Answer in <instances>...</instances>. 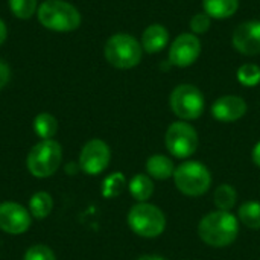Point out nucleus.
Listing matches in <instances>:
<instances>
[{
    "label": "nucleus",
    "mask_w": 260,
    "mask_h": 260,
    "mask_svg": "<svg viewBox=\"0 0 260 260\" xmlns=\"http://www.w3.org/2000/svg\"><path fill=\"white\" fill-rule=\"evenodd\" d=\"M239 235V219L232 212L215 210L198 224L200 239L212 248L230 247Z\"/></svg>",
    "instance_id": "obj_1"
},
{
    "label": "nucleus",
    "mask_w": 260,
    "mask_h": 260,
    "mask_svg": "<svg viewBox=\"0 0 260 260\" xmlns=\"http://www.w3.org/2000/svg\"><path fill=\"white\" fill-rule=\"evenodd\" d=\"M126 222L133 233L145 239H155L166 230V215L148 201L134 204L128 212Z\"/></svg>",
    "instance_id": "obj_2"
},
{
    "label": "nucleus",
    "mask_w": 260,
    "mask_h": 260,
    "mask_svg": "<svg viewBox=\"0 0 260 260\" xmlns=\"http://www.w3.org/2000/svg\"><path fill=\"white\" fill-rule=\"evenodd\" d=\"M38 21L43 27L55 32H70L79 27V11L66 0H46L38 6Z\"/></svg>",
    "instance_id": "obj_3"
},
{
    "label": "nucleus",
    "mask_w": 260,
    "mask_h": 260,
    "mask_svg": "<svg viewBox=\"0 0 260 260\" xmlns=\"http://www.w3.org/2000/svg\"><path fill=\"white\" fill-rule=\"evenodd\" d=\"M104 55L108 64H111L113 67L128 70L140 64L143 49L137 38L129 34L119 32L107 40Z\"/></svg>",
    "instance_id": "obj_4"
},
{
    "label": "nucleus",
    "mask_w": 260,
    "mask_h": 260,
    "mask_svg": "<svg viewBox=\"0 0 260 260\" xmlns=\"http://www.w3.org/2000/svg\"><path fill=\"white\" fill-rule=\"evenodd\" d=\"M175 187L186 197H203L212 187V174L209 168L201 161L187 160L175 168L174 172Z\"/></svg>",
    "instance_id": "obj_5"
},
{
    "label": "nucleus",
    "mask_w": 260,
    "mask_h": 260,
    "mask_svg": "<svg viewBox=\"0 0 260 260\" xmlns=\"http://www.w3.org/2000/svg\"><path fill=\"white\" fill-rule=\"evenodd\" d=\"M62 161V148L61 145L53 140H41L34 145L27 154L26 166L30 175L35 178H49L52 177Z\"/></svg>",
    "instance_id": "obj_6"
},
{
    "label": "nucleus",
    "mask_w": 260,
    "mask_h": 260,
    "mask_svg": "<svg viewBox=\"0 0 260 260\" xmlns=\"http://www.w3.org/2000/svg\"><path fill=\"white\" fill-rule=\"evenodd\" d=\"M169 107L180 120H197L204 113L206 99L203 91L197 85L180 84L171 91Z\"/></svg>",
    "instance_id": "obj_7"
},
{
    "label": "nucleus",
    "mask_w": 260,
    "mask_h": 260,
    "mask_svg": "<svg viewBox=\"0 0 260 260\" xmlns=\"http://www.w3.org/2000/svg\"><path fill=\"white\" fill-rule=\"evenodd\" d=\"M165 143L172 157L186 160L197 152L200 146V137L197 129L189 122L177 120L166 129Z\"/></svg>",
    "instance_id": "obj_8"
},
{
    "label": "nucleus",
    "mask_w": 260,
    "mask_h": 260,
    "mask_svg": "<svg viewBox=\"0 0 260 260\" xmlns=\"http://www.w3.org/2000/svg\"><path fill=\"white\" fill-rule=\"evenodd\" d=\"M111 160V149L110 146L101 139L88 140L79 154V168L87 175H99L102 174Z\"/></svg>",
    "instance_id": "obj_9"
},
{
    "label": "nucleus",
    "mask_w": 260,
    "mask_h": 260,
    "mask_svg": "<svg viewBox=\"0 0 260 260\" xmlns=\"http://www.w3.org/2000/svg\"><path fill=\"white\" fill-rule=\"evenodd\" d=\"M201 55V41L198 35L192 32H183L180 34L169 47L168 59L175 67H189Z\"/></svg>",
    "instance_id": "obj_10"
},
{
    "label": "nucleus",
    "mask_w": 260,
    "mask_h": 260,
    "mask_svg": "<svg viewBox=\"0 0 260 260\" xmlns=\"http://www.w3.org/2000/svg\"><path fill=\"white\" fill-rule=\"evenodd\" d=\"M32 224V215L21 204L5 201L0 204V230L8 235H23Z\"/></svg>",
    "instance_id": "obj_11"
},
{
    "label": "nucleus",
    "mask_w": 260,
    "mask_h": 260,
    "mask_svg": "<svg viewBox=\"0 0 260 260\" xmlns=\"http://www.w3.org/2000/svg\"><path fill=\"white\" fill-rule=\"evenodd\" d=\"M232 44L245 56L260 55V20H247L238 24L232 35Z\"/></svg>",
    "instance_id": "obj_12"
},
{
    "label": "nucleus",
    "mask_w": 260,
    "mask_h": 260,
    "mask_svg": "<svg viewBox=\"0 0 260 260\" xmlns=\"http://www.w3.org/2000/svg\"><path fill=\"white\" fill-rule=\"evenodd\" d=\"M248 105L244 98L236 94H225L218 98L212 105V116L218 122L232 123L247 114Z\"/></svg>",
    "instance_id": "obj_13"
},
{
    "label": "nucleus",
    "mask_w": 260,
    "mask_h": 260,
    "mask_svg": "<svg viewBox=\"0 0 260 260\" xmlns=\"http://www.w3.org/2000/svg\"><path fill=\"white\" fill-rule=\"evenodd\" d=\"M169 43V30L158 23L149 24L142 34V49L146 53H158Z\"/></svg>",
    "instance_id": "obj_14"
},
{
    "label": "nucleus",
    "mask_w": 260,
    "mask_h": 260,
    "mask_svg": "<svg viewBox=\"0 0 260 260\" xmlns=\"http://www.w3.org/2000/svg\"><path fill=\"white\" fill-rule=\"evenodd\" d=\"M175 163L163 154H154L146 160V174L152 180H169L174 177Z\"/></svg>",
    "instance_id": "obj_15"
},
{
    "label": "nucleus",
    "mask_w": 260,
    "mask_h": 260,
    "mask_svg": "<svg viewBox=\"0 0 260 260\" xmlns=\"http://www.w3.org/2000/svg\"><path fill=\"white\" fill-rule=\"evenodd\" d=\"M128 190L137 203H146L154 195V181L148 174H136L128 183Z\"/></svg>",
    "instance_id": "obj_16"
},
{
    "label": "nucleus",
    "mask_w": 260,
    "mask_h": 260,
    "mask_svg": "<svg viewBox=\"0 0 260 260\" xmlns=\"http://www.w3.org/2000/svg\"><path fill=\"white\" fill-rule=\"evenodd\" d=\"M203 8L210 18H230L239 9V0H203Z\"/></svg>",
    "instance_id": "obj_17"
},
{
    "label": "nucleus",
    "mask_w": 260,
    "mask_h": 260,
    "mask_svg": "<svg viewBox=\"0 0 260 260\" xmlns=\"http://www.w3.org/2000/svg\"><path fill=\"white\" fill-rule=\"evenodd\" d=\"M53 209V200L52 195L47 192H37L29 200V212L32 218L35 219H44L50 215Z\"/></svg>",
    "instance_id": "obj_18"
},
{
    "label": "nucleus",
    "mask_w": 260,
    "mask_h": 260,
    "mask_svg": "<svg viewBox=\"0 0 260 260\" xmlns=\"http://www.w3.org/2000/svg\"><path fill=\"white\" fill-rule=\"evenodd\" d=\"M213 201L218 210L222 212H232L238 203V192L232 184H219L213 192Z\"/></svg>",
    "instance_id": "obj_19"
},
{
    "label": "nucleus",
    "mask_w": 260,
    "mask_h": 260,
    "mask_svg": "<svg viewBox=\"0 0 260 260\" xmlns=\"http://www.w3.org/2000/svg\"><path fill=\"white\" fill-rule=\"evenodd\" d=\"M34 131L41 140L53 139L58 133V120L50 113H40L34 119Z\"/></svg>",
    "instance_id": "obj_20"
},
{
    "label": "nucleus",
    "mask_w": 260,
    "mask_h": 260,
    "mask_svg": "<svg viewBox=\"0 0 260 260\" xmlns=\"http://www.w3.org/2000/svg\"><path fill=\"white\" fill-rule=\"evenodd\" d=\"M238 219L251 230H260V203L247 201L238 210Z\"/></svg>",
    "instance_id": "obj_21"
},
{
    "label": "nucleus",
    "mask_w": 260,
    "mask_h": 260,
    "mask_svg": "<svg viewBox=\"0 0 260 260\" xmlns=\"http://www.w3.org/2000/svg\"><path fill=\"white\" fill-rule=\"evenodd\" d=\"M126 189V178L122 172H113L102 181V197L107 200L117 198Z\"/></svg>",
    "instance_id": "obj_22"
},
{
    "label": "nucleus",
    "mask_w": 260,
    "mask_h": 260,
    "mask_svg": "<svg viewBox=\"0 0 260 260\" xmlns=\"http://www.w3.org/2000/svg\"><path fill=\"white\" fill-rule=\"evenodd\" d=\"M236 78H238L239 84H242L244 87H256V85H259L260 66L254 64V62L242 64L236 72Z\"/></svg>",
    "instance_id": "obj_23"
},
{
    "label": "nucleus",
    "mask_w": 260,
    "mask_h": 260,
    "mask_svg": "<svg viewBox=\"0 0 260 260\" xmlns=\"http://www.w3.org/2000/svg\"><path fill=\"white\" fill-rule=\"evenodd\" d=\"M8 3H9L12 14L21 20L30 18L38 11L37 0H8Z\"/></svg>",
    "instance_id": "obj_24"
},
{
    "label": "nucleus",
    "mask_w": 260,
    "mask_h": 260,
    "mask_svg": "<svg viewBox=\"0 0 260 260\" xmlns=\"http://www.w3.org/2000/svg\"><path fill=\"white\" fill-rule=\"evenodd\" d=\"M23 260H56V256L47 245H32L26 250Z\"/></svg>",
    "instance_id": "obj_25"
},
{
    "label": "nucleus",
    "mask_w": 260,
    "mask_h": 260,
    "mask_svg": "<svg viewBox=\"0 0 260 260\" xmlns=\"http://www.w3.org/2000/svg\"><path fill=\"white\" fill-rule=\"evenodd\" d=\"M212 26V18L206 12H198L190 18V30L195 35L207 34Z\"/></svg>",
    "instance_id": "obj_26"
},
{
    "label": "nucleus",
    "mask_w": 260,
    "mask_h": 260,
    "mask_svg": "<svg viewBox=\"0 0 260 260\" xmlns=\"http://www.w3.org/2000/svg\"><path fill=\"white\" fill-rule=\"evenodd\" d=\"M9 78H11V69L5 61L0 59V90L9 82Z\"/></svg>",
    "instance_id": "obj_27"
},
{
    "label": "nucleus",
    "mask_w": 260,
    "mask_h": 260,
    "mask_svg": "<svg viewBox=\"0 0 260 260\" xmlns=\"http://www.w3.org/2000/svg\"><path fill=\"white\" fill-rule=\"evenodd\" d=\"M251 158H253V163L260 168V142H257L253 148V152H251Z\"/></svg>",
    "instance_id": "obj_28"
},
{
    "label": "nucleus",
    "mask_w": 260,
    "mask_h": 260,
    "mask_svg": "<svg viewBox=\"0 0 260 260\" xmlns=\"http://www.w3.org/2000/svg\"><path fill=\"white\" fill-rule=\"evenodd\" d=\"M81 171V168H79V163H69L67 166H66V172L69 174V175H76L78 172Z\"/></svg>",
    "instance_id": "obj_29"
},
{
    "label": "nucleus",
    "mask_w": 260,
    "mask_h": 260,
    "mask_svg": "<svg viewBox=\"0 0 260 260\" xmlns=\"http://www.w3.org/2000/svg\"><path fill=\"white\" fill-rule=\"evenodd\" d=\"M6 35H8V27H6L5 21L0 18V46L5 43V40H6Z\"/></svg>",
    "instance_id": "obj_30"
},
{
    "label": "nucleus",
    "mask_w": 260,
    "mask_h": 260,
    "mask_svg": "<svg viewBox=\"0 0 260 260\" xmlns=\"http://www.w3.org/2000/svg\"><path fill=\"white\" fill-rule=\"evenodd\" d=\"M137 260H166L161 256H157V254H145V256H140Z\"/></svg>",
    "instance_id": "obj_31"
}]
</instances>
